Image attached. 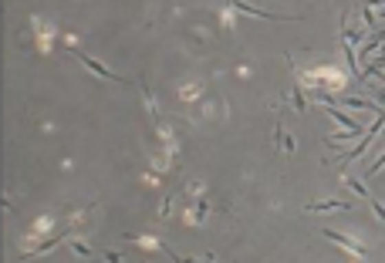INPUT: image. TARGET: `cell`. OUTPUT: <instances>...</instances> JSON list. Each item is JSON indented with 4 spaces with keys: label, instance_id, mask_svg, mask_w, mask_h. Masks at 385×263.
Listing matches in <instances>:
<instances>
[{
    "label": "cell",
    "instance_id": "277c9868",
    "mask_svg": "<svg viewBox=\"0 0 385 263\" xmlns=\"http://www.w3.org/2000/svg\"><path fill=\"white\" fill-rule=\"evenodd\" d=\"M72 250H75L78 257H91V250H88L85 243H78V240H72Z\"/></svg>",
    "mask_w": 385,
    "mask_h": 263
},
{
    "label": "cell",
    "instance_id": "3957f363",
    "mask_svg": "<svg viewBox=\"0 0 385 263\" xmlns=\"http://www.w3.org/2000/svg\"><path fill=\"white\" fill-rule=\"evenodd\" d=\"M179 95H183V102H192V98L199 95V84H196V81H192V84H183V91H179Z\"/></svg>",
    "mask_w": 385,
    "mask_h": 263
},
{
    "label": "cell",
    "instance_id": "6da1fadb",
    "mask_svg": "<svg viewBox=\"0 0 385 263\" xmlns=\"http://www.w3.org/2000/svg\"><path fill=\"white\" fill-rule=\"evenodd\" d=\"M75 58L81 61V65H85V68H88V71H95V75H98V78H105V81H125V78L112 75V71H109L105 65H98L95 58H88V54H81V51H75Z\"/></svg>",
    "mask_w": 385,
    "mask_h": 263
},
{
    "label": "cell",
    "instance_id": "7a4b0ae2",
    "mask_svg": "<svg viewBox=\"0 0 385 263\" xmlns=\"http://www.w3.org/2000/svg\"><path fill=\"white\" fill-rule=\"evenodd\" d=\"M311 213H321V209H348L345 203H335V199H324V203H311Z\"/></svg>",
    "mask_w": 385,
    "mask_h": 263
}]
</instances>
